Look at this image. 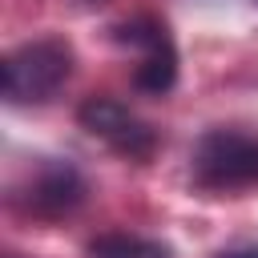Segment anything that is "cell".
<instances>
[{"label": "cell", "instance_id": "6da1fadb", "mask_svg": "<svg viewBox=\"0 0 258 258\" xmlns=\"http://www.w3.org/2000/svg\"><path fill=\"white\" fill-rule=\"evenodd\" d=\"M73 44L60 36H40L12 48L0 64V89L8 105H44L73 77Z\"/></svg>", "mask_w": 258, "mask_h": 258}, {"label": "cell", "instance_id": "7a4b0ae2", "mask_svg": "<svg viewBox=\"0 0 258 258\" xmlns=\"http://www.w3.org/2000/svg\"><path fill=\"white\" fill-rule=\"evenodd\" d=\"M189 173L202 189L234 194L258 185V133L246 129H210L198 137Z\"/></svg>", "mask_w": 258, "mask_h": 258}, {"label": "cell", "instance_id": "277c9868", "mask_svg": "<svg viewBox=\"0 0 258 258\" xmlns=\"http://www.w3.org/2000/svg\"><path fill=\"white\" fill-rule=\"evenodd\" d=\"M117 40L137 48V69H133V85L149 97H165L177 85V44L169 36V28L157 16H133L125 24H117Z\"/></svg>", "mask_w": 258, "mask_h": 258}, {"label": "cell", "instance_id": "3957f363", "mask_svg": "<svg viewBox=\"0 0 258 258\" xmlns=\"http://www.w3.org/2000/svg\"><path fill=\"white\" fill-rule=\"evenodd\" d=\"M77 121L81 129H89L97 141H105L113 153L129 161H149L157 153V129L117 97H85L77 109Z\"/></svg>", "mask_w": 258, "mask_h": 258}, {"label": "cell", "instance_id": "5b68a950", "mask_svg": "<svg viewBox=\"0 0 258 258\" xmlns=\"http://www.w3.org/2000/svg\"><path fill=\"white\" fill-rule=\"evenodd\" d=\"M89 198V181L69 161H44L28 173V181L16 189V206L40 222H60L77 214Z\"/></svg>", "mask_w": 258, "mask_h": 258}, {"label": "cell", "instance_id": "ba28073f", "mask_svg": "<svg viewBox=\"0 0 258 258\" xmlns=\"http://www.w3.org/2000/svg\"><path fill=\"white\" fill-rule=\"evenodd\" d=\"M4 258H16V254H4Z\"/></svg>", "mask_w": 258, "mask_h": 258}, {"label": "cell", "instance_id": "8992f818", "mask_svg": "<svg viewBox=\"0 0 258 258\" xmlns=\"http://www.w3.org/2000/svg\"><path fill=\"white\" fill-rule=\"evenodd\" d=\"M89 258H173V250L141 234H101L89 242Z\"/></svg>", "mask_w": 258, "mask_h": 258}, {"label": "cell", "instance_id": "52a82bcc", "mask_svg": "<svg viewBox=\"0 0 258 258\" xmlns=\"http://www.w3.org/2000/svg\"><path fill=\"white\" fill-rule=\"evenodd\" d=\"M218 258H258V246H234V250H222Z\"/></svg>", "mask_w": 258, "mask_h": 258}]
</instances>
